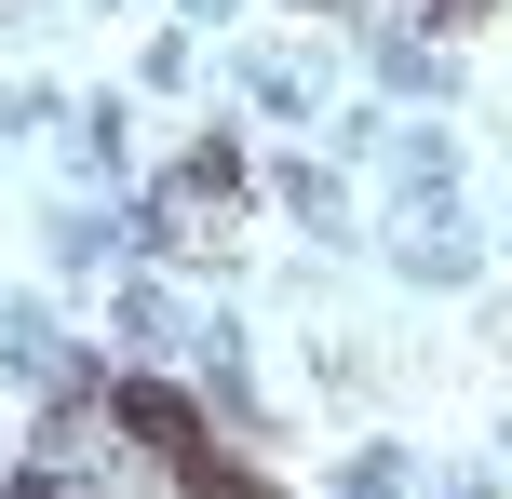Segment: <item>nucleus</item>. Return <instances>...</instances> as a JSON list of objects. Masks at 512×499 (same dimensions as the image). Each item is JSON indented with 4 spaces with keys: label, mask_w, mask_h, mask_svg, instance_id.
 Returning a JSON list of instances; mask_svg holds the SVG:
<instances>
[{
    "label": "nucleus",
    "mask_w": 512,
    "mask_h": 499,
    "mask_svg": "<svg viewBox=\"0 0 512 499\" xmlns=\"http://www.w3.org/2000/svg\"><path fill=\"white\" fill-rule=\"evenodd\" d=\"M14 499H54V486H14Z\"/></svg>",
    "instance_id": "obj_1"
}]
</instances>
